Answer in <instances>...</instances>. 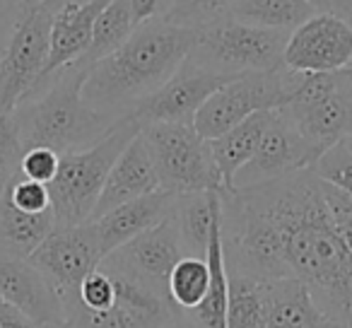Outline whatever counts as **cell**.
Returning <instances> with one entry per match:
<instances>
[{
	"label": "cell",
	"mask_w": 352,
	"mask_h": 328,
	"mask_svg": "<svg viewBox=\"0 0 352 328\" xmlns=\"http://www.w3.org/2000/svg\"><path fill=\"white\" fill-rule=\"evenodd\" d=\"M227 273L302 280L316 304L352 321V254L333 230L323 179L311 169L220 193Z\"/></svg>",
	"instance_id": "1"
},
{
	"label": "cell",
	"mask_w": 352,
	"mask_h": 328,
	"mask_svg": "<svg viewBox=\"0 0 352 328\" xmlns=\"http://www.w3.org/2000/svg\"><path fill=\"white\" fill-rule=\"evenodd\" d=\"M201 30L152 20L135 27L113 54L89 65L82 97L104 118L118 123L164 87L198 44Z\"/></svg>",
	"instance_id": "2"
},
{
	"label": "cell",
	"mask_w": 352,
	"mask_h": 328,
	"mask_svg": "<svg viewBox=\"0 0 352 328\" xmlns=\"http://www.w3.org/2000/svg\"><path fill=\"white\" fill-rule=\"evenodd\" d=\"M87 73V61H75L17 104L12 116L20 133L22 155L30 147H49L58 155H68L92 147L111 133L116 123L94 111L82 97Z\"/></svg>",
	"instance_id": "3"
},
{
	"label": "cell",
	"mask_w": 352,
	"mask_h": 328,
	"mask_svg": "<svg viewBox=\"0 0 352 328\" xmlns=\"http://www.w3.org/2000/svg\"><path fill=\"white\" fill-rule=\"evenodd\" d=\"M138 133L140 126L133 118H121L111 128V133H107L92 147L60 155L58 174L49 184L56 227L92 222V212L97 208L99 193L107 184L113 162Z\"/></svg>",
	"instance_id": "4"
},
{
	"label": "cell",
	"mask_w": 352,
	"mask_h": 328,
	"mask_svg": "<svg viewBox=\"0 0 352 328\" xmlns=\"http://www.w3.org/2000/svg\"><path fill=\"white\" fill-rule=\"evenodd\" d=\"M280 111L323 155L352 135V75L345 68L338 73L287 70V104Z\"/></svg>",
	"instance_id": "5"
},
{
	"label": "cell",
	"mask_w": 352,
	"mask_h": 328,
	"mask_svg": "<svg viewBox=\"0 0 352 328\" xmlns=\"http://www.w3.org/2000/svg\"><path fill=\"white\" fill-rule=\"evenodd\" d=\"M155 160L160 188L169 193L227 191L208 140L193 121H164L140 128Z\"/></svg>",
	"instance_id": "6"
},
{
	"label": "cell",
	"mask_w": 352,
	"mask_h": 328,
	"mask_svg": "<svg viewBox=\"0 0 352 328\" xmlns=\"http://www.w3.org/2000/svg\"><path fill=\"white\" fill-rule=\"evenodd\" d=\"M287 36L289 32L265 30L225 17L201 30L198 44L191 49L188 58L227 78L256 70H275L283 68Z\"/></svg>",
	"instance_id": "7"
},
{
	"label": "cell",
	"mask_w": 352,
	"mask_h": 328,
	"mask_svg": "<svg viewBox=\"0 0 352 328\" xmlns=\"http://www.w3.org/2000/svg\"><path fill=\"white\" fill-rule=\"evenodd\" d=\"M287 104V68L256 70L232 78L193 116V126L206 140L222 135L258 111H273Z\"/></svg>",
	"instance_id": "8"
},
{
	"label": "cell",
	"mask_w": 352,
	"mask_h": 328,
	"mask_svg": "<svg viewBox=\"0 0 352 328\" xmlns=\"http://www.w3.org/2000/svg\"><path fill=\"white\" fill-rule=\"evenodd\" d=\"M51 12L49 6L25 8L10 39L0 51V107H15L39 85L51 49Z\"/></svg>",
	"instance_id": "9"
},
{
	"label": "cell",
	"mask_w": 352,
	"mask_h": 328,
	"mask_svg": "<svg viewBox=\"0 0 352 328\" xmlns=\"http://www.w3.org/2000/svg\"><path fill=\"white\" fill-rule=\"evenodd\" d=\"M184 256L188 254L184 251V244L179 239L174 217L169 215L160 225L150 227L147 232L133 237L131 241L107 254L99 265L107 270H116L131 280H138L152 292L169 299V275Z\"/></svg>",
	"instance_id": "10"
},
{
	"label": "cell",
	"mask_w": 352,
	"mask_h": 328,
	"mask_svg": "<svg viewBox=\"0 0 352 328\" xmlns=\"http://www.w3.org/2000/svg\"><path fill=\"white\" fill-rule=\"evenodd\" d=\"M104 254L94 222L73 227H54L32 251L30 261L58 289L60 299L75 294L85 278L99 268Z\"/></svg>",
	"instance_id": "11"
},
{
	"label": "cell",
	"mask_w": 352,
	"mask_h": 328,
	"mask_svg": "<svg viewBox=\"0 0 352 328\" xmlns=\"http://www.w3.org/2000/svg\"><path fill=\"white\" fill-rule=\"evenodd\" d=\"M321 152L294 128V123L280 109H273L258 147L251 160L236 172L232 188H246L273 182L287 174L311 169Z\"/></svg>",
	"instance_id": "12"
},
{
	"label": "cell",
	"mask_w": 352,
	"mask_h": 328,
	"mask_svg": "<svg viewBox=\"0 0 352 328\" xmlns=\"http://www.w3.org/2000/svg\"><path fill=\"white\" fill-rule=\"evenodd\" d=\"M352 61V25L336 12H316L289 32L283 65L294 73H338Z\"/></svg>",
	"instance_id": "13"
},
{
	"label": "cell",
	"mask_w": 352,
	"mask_h": 328,
	"mask_svg": "<svg viewBox=\"0 0 352 328\" xmlns=\"http://www.w3.org/2000/svg\"><path fill=\"white\" fill-rule=\"evenodd\" d=\"M230 80L232 78L215 73L186 56L169 83L157 89L150 99H145L128 118H133L140 128L164 121H193L208 97Z\"/></svg>",
	"instance_id": "14"
},
{
	"label": "cell",
	"mask_w": 352,
	"mask_h": 328,
	"mask_svg": "<svg viewBox=\"0 0 352 328\" xmlns=\"http://www.w3.org/2000/svg\"><path fill=\"white\" fill-rule=\"evenodd\" d=\"M0 294L36 326L63 323L65 309L58 289L30 259H0Z\"/></svg>",
	"instance_id": "15"
},
{
	"label": "cell",
	"mask_w": 352,
	"mask_h": 328,
	"mask_svg": "<svg viewBox=\"0 0 352 328\" xmlns=\"http://www.w3.org/2000/svg\"><path fill=\"white\" fill-rule=\"evenodd\" d=\"M109 0H85V3H63V6L54 8V17H51V49L49 61L41 73V80L34 89H39L51 75L63 70L65 65L75 63V61L85 58L92 44V30L97 22L99 12L104 10ZM32 89V92H34ZM30 92V94H32ZM27 94V97H30Z\"/></svg>",
	"instance_id": "16"
},
{
	"label": "cell",
	"mask_w": 352,
	"mask_h": 328,
	"mask_svg": "<svg viewBox=\"0 0 352 328\" xmlns=\"http://www.w3.org/2000/svg\"><path fill=\"white\" fill-rule=\"evenodd\" d=\"M152 191H160V177H157L155 160L150 155V147L142 135V131L123 147L118 160L113 162L111 172L107 177L102 193H99L97 208L92 212V220L102 217L104 212L113 210L121 203H128L133 198L147 196Z\"/></svg>",
	"instance_id": "17"
},
{
	"label": "cell",
	"mask_w": 352,
	"mask_h": 328,
	"mask_svg": "<svg viewBox=\"0 0 352 328\" xmlns=\"http://www.w3.org/2000/svg\"><path fill=\"white\" fill-rule=\"evenodd\" d=\"M176 193H169L164 188L152 191L147 196L133 198L128 203H121L113 210L104 212L102 217L92 220L99 232V244H102V254H111L113 249L123 246L131 241L133 237L142 234L150 227L160 225L162 220L171 215L174 210Z\"/></svg>",
	"instance_id": "18"
},
{
	"label": "cell",
	"mask_w": 352,
	"mask_h": 328,
	"mask_svg": "<svg viewBox=\"0 0 352 328\" xmlns=\"http://www.w3.org/2000/svg\"><path fill=\"white\" fill-rule=\"evenodd\" d=\"M263 328H342L314 299L311 289L294 278L265 280Z\"/></svg>",
	"instance_id": "19"
},
{
	"label": "cell",
	"mask_w": 352,
	"mask_h": 328,
	"mask_svg": "<svg viewBox=\"0 0 352 328\" xmlns=\"http://www.w3.org/2000/svg\"><path fill=\"white\" fill-rule=\"evenodd\" d=\"M220 215L222 201L217 191H193L176 196L171 217H174L179 239L188 256L206 259L210 237L220 225Z\"/></svg>",
	"instance_id": "20"
},
{
	"label": "cell",
	"mask_w": 352,
	"mask_h": 328,
	"mask_svg": "<svg viewBox=\"0 0 352 328\" xmlns=\"http://www.w3.org/2000/svg\"><path fill=\"white\" fill-rule=\"evenodd\" d=\"M270 113L273 111H258V113H254V116L244 118L241 123H236L234 128L225 131L222 135L208 140L212 160H215L217 169H220L227 191H230L232 184H234L236 172L251 160V155H254L256 147H258L265 126H268V121H270Z\"/></svg>",
	"instance_id": "21"
},
{
	"label": "cell",
	"mask_w": 352,
	"mask_h": 328,
	"mask_svg": "<svg viewBox=\"0 0 352 328\" xmlns=\"http://www.w3.org/2000/svg\"><path fill=\"white\" fill-rule=\"evenodd\" d=\"M56 227L54 210L22 212L6 198L0 196V259H30L32 251L49 237Z\"/></svg>",
	"instance_id": "22"
},
{
	"label": "cell",
	"mask_w": 352,
	"mask_h": 328,
	"mask_svg": "<svg viewBox=\"0 0 352 328\" xmlns=\"http://www.w3.org/2000/svg\"><path fill=\"white\" fill-rule=\"evenodd\" d=\"M314 15L316 10L304 0H234L230 10L232 20L280 32L297 30Z\"/></svg>",
	"instance_id": "23"
},
{
	"label": "cell",
	"mask_w": 352,
	"mask_h": 328,
	"mask_svg": "<svg viewBox=\"0 0 352 328\" xmlns=\"http://www.w3.org/2000/svg\"><path fill=\"white\" fill-rule=\"evenodd\" d=\"M227 328H263L265 321V280L227 273Z\"/></svg>",
	"instance_id": "24"
},
{
	"label": "cell",
	"mask_w": 352,
	"mask_h": 328,
	"mask_svg": "<svg viewBox=\"0 0 352 328\" xmlns=\"http://www.w3.org/2000/svg\"><path fill=\"white\" fill-rule=\"evenodd\" d=\"M133 32H135V22L131 15V3L128 0H109L94 22L92 44H89V51L82 61H87L89 65L102 61L104 56L113 54Z\"/></svg>",
	"instance_id": "25"
},
{
	"label": "cell",
	"mask_w": 352,
	"mask_h": 328,
	"mask_svg": "<svg viewBox=\"0 0 352 328\" xmlns=\"http://www.w3.org/2000/svg\"><path fill=\"white\" fill-rule=\"evenodd\" d=\"M210 287V268L201 256H184L169 275V299L179 311H191Z\"/></svg>",
	"instance_id": "26"
},
{
	"label": "cell",
	"mask_w": 352,
	"mask_h": 328,
	"mask_svg": "<svg viewBox=\"0 0 352 328\" xmlns=\"http://www.w3.org/2000/svg\"><path fill=\"white\" fill-rule=\"evenodd\" d=\"M63 309L65 323L73 328H157L150 318L121 307L118 302L109 309H87L78 299V292L63 297Z\"/></svg>",
	"instance_id": "27"
},
{
	"label": "cell",
	"mask_w": 352,
	"mask_h": 328,
	"mask_svg": "<svg viewBox=\"0 0 352 328\" xmlns=\"http://www.w3.org/2000/svg\"><path fill=\"white\" fill-rule=\"evenodd\" d=\"M232 6H234V0H174L164 22L176 27L206 30V27L230 17Z\"/></svg>",
	"instance_id": "28"
},
{
	"label": "cell",
	"mask_w": 352,
	"mask_h": 328,
	"mask_svg": "<svg viewBox=\"0 0 352 328\" xmlns=\"http://www.w3.org/2000/svg\"><path fill=\"white\" fill-rule=\"evenodd\" d=\"M6 198L17 208V210L32 212V215H39V212L51 210L49 184L27 179L22 172H17L10 177V182H8V186H6Z\"/></svg>",
	"instance_id": "29"
},
{
	"label": "cell",
	"mask_w": 352,
	"mask_h": 328,
	"mask_svg": "<svg viewBox=\"0 0 352 328\" xmlns=\"http://www.w3.org/2000/svg\"><path fill=\"white\" fill-rule=\"evenodd\" d=\"M314 172H316L323 182L352 193V150L345 142H338V145L328 147V150L318 157L316 164H314Z\"/></svg>",
	"instance_id": "30"
},
{
	"label": "cell",
	"mask_w": 352,
	"mask_h": 328,
	"mask_svg": "<svg viewBox=\"0 0 352 328\" xmlns=\"http://www.w3.org/2000/svg\"><path fill=\"white\" fill-rule=\"evenodd\" d=\"M323 201H326V206H328L333 230L338 232L340 241L352 254V193L323 182Z\"/></svg>",
	"instance_id": "31"
},
{
	"label": "cell",
	"mask_w": 352,
	"mask_h": 328,
	"mask_svg": "<svg viewBox=\"0 0 352 328\" xmlns=\"http://www.w3.org/2000/svg\"><path fill=\"white\" fill-rule=\"evenodd\" d=\"M22 162V145L17 123L12 111H6L0 107V172L3 174H17Z\"/></svg>",
	"instance_id": "32"
},
{
	"label": "cell",
	"mask_w": 352,
	"mask_h": 328,
	"mask_svg": "<svg viewBox=\"0 0 352 328\" xmlns=\"http://www.w3.org/2000/svg\"><path fill=\"white\" fill-rule=\"evenodd\" d=\"M78 299L87 309H109L116 304V289H113V280L102 268L92 270L87 278L80 283Z\"/></svg>",
	"instance_id": "33"
},
{
	"label": "cell",
	"mask_w": 352,
	"mask_h": 328,
	"mask_svg": "<svg viewBox=\"0 0 352 328\" xmlns=\"http://www.w3.org/2000/svg\"><path fill=\"white\" fill-rule=\"evenodd\" d=\"M58 167L60 155L56 150H49V147H30V150H25L20 162V172L27 179H34V182L41 184L54 182V177L58 174Z\"/></svg>",
	"instance_id": "34"
},
{
	"label": "cell",
	"mask_w": 352,
	"mask_h": 328,
	"mask_svg": "<svg viewBox=\"0 0 352 328\" xmlns=\"http://www.w3.org/2000/svg\"><path fill=\"white\" fill-rule=\"evenodd\" d=\"M128 3H131V15L135 27L152 20H164L174 6V0H128Z\"/></svg>",
	"instance_id": "35"
},
{
	"label": "cell",
	"mask_w": 352,
	"mask_h": 328,
	"mask_svg": "<svg viewBox=\"0 0 352 328\" xmlns=\"http://www.w3.org/2000/svg\"><path fill=\"white\" fill-rule=\"evenodd\" d=\"M25 0H0V51L10 39L12 30L20 22L22 12H25Z\"/></svg>",
	"instance_id": "36"
},
{
	"label": "cell",
	"mask_w": 352,
	"mask_h": 328,
	"mask_svg": "<svg viewBox=\"0 0 352 328\" xmlns=\"http://www.w3.org/2000/svg\"><path fill=\"white\" fill-rule=\"evenodd\" d=\"M0 328H41V326H36L32 318H27L25 314H20L17 309L6 307L0 311Z\"/></svg>",
	"instance_id": "37"
},
{
	"label": "cell",
	"mask_w": 352,
	"mask_h": 328,
	"mask_svg": "<svg viewBox=\"0 0 352 328\" xmlns=\"http://www.w3.org/2000/svg\"><path fill=\"white\" fill-rule=\"evenodd\" d=\"M157 328H198L196 323L191 321V318L186 316L184 311H179L174 318H169L166 323H162V326H157Z\"/></svg>",
	"instance_id": "38"
},
{
	"label": "cell",
	"mask_w": 352,
	"mask_h": 328,
	"mask_svg": "<svg viewBox=\"0 0 352 328\" xmlns=\"http://www.w3.org/2000/svg\"><path fill=\"white\" fill-rule=\"evenodd\" d=\"M333 12L345 17V20L352 25V0H333Z\"/></svg>",
	"instance_id": "39"
},
{
	"label": "cell",
	"mask_w": 352,
	"mask_h": 328,
	"mask_svg": "<svg viewBox=\"0 0 352 328\" xmlns=\"http://www.w3.org/2000/svg\"><path fill=\"white\" fill-rule=\"evenodd\" d=\"M316 12H333V0H304Z\"/></svg>",
	"instance_id": "40"
},
{
	"label": "cell",
	"mask_w": 352,
	"mask_h": 328,
	"mask_svg": "<svg viewBox=\"0 0 352 328\" xmlns=\"http://www.w3.org/2000/svg\"><path fill=\"white\" fill-rule=\"evenodd\" d=\"M63 3H85V0H46L44 6H49V8H51V10H54V8L63 6Z\"/></svg>",
	"instance_id": "41"
},
{
	"label": "cell",
	"mask_w": 352,
	"mask_h": 328,
	"mask_svg": "<svg viewBox=\"0 0 352 328\" xmlns=\"http://www.w3.org/2000/svg\"><path fill=\"white\" fill-rule=\"evenodd\" d=\"M8 182H10V174H3V172H0V196H3V191H6Z\"/></svg>",
	"instance_id": "42"
},
{
	"label": "cell",
	"mask_w": 352,
	"mask_h": 328,
	"mask_svg": "<svg viewBox=\"0 0 352 328\" xmlns=\"http://www.w3.org/2000/svg\"><path fill=\"white\" fill-rule=\"evenodd\" d=\"M41 328H73V326H70V323H46V326H41Z\"/></svg>",
	"instance_id": "43"
},
{
	"label": "cell",
	"mask_w": 352,
	"mask_h": 328,
	"mask_svg": "<svg viewBox=\"0 0 352 328\" xmlns=\"http://www.w3.org/2000/svg\"><path fill=\"white\" fill-rule=\"evenodd\" d=\"M41 3H46V0H25L27 8H34V6H41Z\"/></svg>",
	"instance_id": "44"
},
{
	"label": "cell",
	"mask_w": 352,
	"mask_h": 328,
	"mask_svg": "<svg viewBox=\"0 0 352 328\" xmlns=\"http://www.w3.org/2000/svg\"><path fill=\"white\" fill-rule=\"evenodd\" d=\"M342 142H345V145H347V147H350V150H352V135H347V138H345V140H342Z\"/></svg>",
	"instance_id": "45"
},
{
	"label": "cell",
	"mask_w": 352,
	"mask_h": 328,
	"mask_svg": "<svg viewBox=\"0 0 352 328\" xmlns=\"http://www.w3.org/2000/svg\"><path fill=\"white\" fill-rule=\"evenodd\" d=\"M8 304H6V299H3V294H0V311H3V309H6Z\"/></svg>",
	"instance_id": "46"
},
{
	"label": "cell",
	"mask_w": 352,
	"mask_h": 328,
	"mask_svg": "<svg viewBox=\"0 0 352 328\" xmlns=\"http://www.w3.org/2000/svg\"><path fill=\"white\" fill-rule=\"evenodd\" d=\"M345 70H347V73L352 75V61H350V63H347V68H345Z\"/></svg>",
	"instance_id": "47"
},
{
	"label": "cell",
	"mask_w": 352,
	"mask_h": 328,
	"mask_svg": "<svg viewBox=\"0 0 352 328\" xmlns=\"http://www.w3.org/2000/svg\"><path fill=\"white\" fill-rule=\"evenodd\" d=\"M342 328H352V321H350V323H347V326H342Z\"/></svg>",
	"instance_id": "48"
}]
</instances>
